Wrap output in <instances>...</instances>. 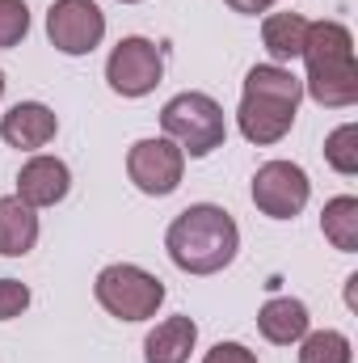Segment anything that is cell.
<instances>
[{
    "instance_id": "obj_22",
    "label": "cell",
    "mask_w": 358,
    "mask_h": 363,
    "mask_svg": "<svg viewBox=\"0 0 358 363\" xmlns=\"http://www.w3.org/2000/svg\"><path fill=\"white\" fill-rule=\"evenodd\" d=\"M224 4H228L232 13H249V17H258V13H266L274 0H224Z\"/></svg>"
},
{
    "instance_id": "obj_7",
    "label": "cell",
    "mask_w": 358,
    "mask_h": 363,
    "mask_svg": "<svg viewBox=\"0 0 358 363\" xmlns=\"http://www.w3.org/2000/svg\"><path fill=\"white\" fill-rule=\"evenodd\" d=\"M312 199V182L295 161H266L253 174V203L270 220H295Z\"/></svg>"
},
{
    "instance_id": "obj_1",
    "label": "cell",
    "mask_w": 358,
    "mask_h": 363,
    "mask_svg": "<svg viewBox=\"0 0 358 363\" xmlns=\"http://www.w3.org/2000/svg\"><path fill=\"white\" fill-rule=\"evenodd\" d=\"M165 250L173 258V267L185 274H219L232 267L236 250H241V228L236 220L215 207V203H194L185 207L165 233Z\"/></svg>"
},
{
    "instance_id": "obj_8",
    "label": "cell",
    "mask_w": 358,
    "mask_h": 363,
    "mask_svg": "<svg viewBox=\"0 0 358 363\" xmlns=\"http://www.w3.org/2000/svg\"><path fill=\"white\" fill-rule=\"evenodd\" d=\"M181 174H185V152L169 135H152V140H139L131 144L127 152V178L135 182V190L152 194V199H165L181 186Z\"/></svg>"
},
{
    "instance_id": "obj_13",
    "label": "cell",
    "mask_w": 358,
    "mask_h": 363,
    "mask_svg": "<svg viewBox=\"0 0 358 363\" xmlns=\"http://www.w3.org/2000/svg\"><path fill=\"white\" fill-rule=\"evenodd\" d=\"M194 342H198L194 317H165L144 338V363H190Z\"/></svg>"
},
{
    "instance_id": "obj_4",
    "label": "cell",
    "mask_w": 358,
    "mask_h": 363,
    "mask_svg": "<svg viewBox=\"0 0 358 363\" xmlns=\"http://www.w3.org/2000/svg\"><path fill=\"white\" fill-rule=\"evenodd\" d=\"M161 127L185 157H211L228 140L224 106L211 93H178V97H169L165 110H161Z\"/></svg>"
},
{
    "instance_id": "obj_17",
    "label": "cell",
    "mask_w": 358,
    "mask_h": 363,
    "mask_svg": "<svg viewBox=\"0 0 358 363\" xmlns=\"http://www.w3.org/2000/svg\"><path fill=\"white\" fill-rule=\"evenodd\" d=\"M299 363H354L350 338L342 330H308L299 338Z\"/></svg>"
},
{
    "instance_id": "obj_20",
    "label": "cell",
    "mask_w": 358,
    "mask_h": 363,
    "mask_svg": "<svg viewBox=\"0 0 358 363\" xmlns=\"http://www.w3.org/2000/svg\"><path fill=\"white\" fill-rule=\"evenodd\" d=\"M30 308V287L17 279H0V321H13Z\"/></svg>"
},
{
    "instance_id": "obj_23",
    "label": "cell",
    "mask_w": 358,
    "mask_h": 363,
    "mask_svg": "<svg viewBox=\"0 0 358 363\" xmlns=\"http://www.w3.org/2000/svg\"><path fill=\"white\" fill-rule=\"evenodd\" d=\"M0 97H4V72H0Z\"/></svg>"
},
{
    "instance_id": "obj_19",
    "label": "cell",
    "mask_w": 358,
    "mask_h": 363,
    "mask_svg": "<svg viewBox=\"0 0 358 363\" xmlns=\"http://www.w3.org/2000/svg\"><path fill=\"white\" fill-rule=\"evenodd\" d=\"M25 34H30L25 0H0V47H17Z\"/></svg>"
},
{
    "instance_id": "obj_21",
    "label": "cell",
    "mask_w": 358,
    "mask_h": 363,
    "mask_svg": "<svg viewBox=\"0 0 358 363\" xmlns=\"http://www.w3.org/2000/svg\"><path fill=\"white\" fill-rule=\"evenodd\" d=\"M202 363H258V355H253L245 342H215V347L202 355Z\"/></svg>"
},
{
    "instance_id": "obj_6",
    "label": "cell",
    "mask_w": 358,
    "mask_h": 363,
    "mask_svg": "<svg viewBox=\"0 0 358 363\" xmlns=\"http://www.w3.org/2000/svg\"><path fill=\"white\" fill-rule=\"evenodd\" d=\"M165 77V55L152 38H122L105 60V81L118 97H148Z\"/></svg>"
},
{
    "instance_id": "obj_5",
    "label": "cell",
    "mask_w": 358,
    "mask_h": 363,
    "mask_svg": "<svg viewBox=\"0 0 358 363\" xmlns=\"http://www.w3.org/2000/svg\"><path fill=\"white\" fill-rule=\"evenodd\" d=\"M93 296L118 321H148L165 304V283L152 271L135 267V262H114V267H105L97 274Z\"/></svg>"
},
{
    "instance_id": "obj_18",
    "label": "cell",
    "mask_w": 358,
    "mask_h": 363,
    "mask_svg": "<svg viewBox=\"0 0 358 363\" xmlns=\"http://www.w3.org/2000/svg\"><path fill=\"white\" fill-rule=\"evenodd\" d=\"M325 161H329L342 178H354L358 174V127L354 123H342L337 131H329V140H325Z\"/></svg>"
},
{
    "instance_id": "obj_2",
    "label": "cell",
    "mask_w": 358,
    "mask_h": 363,
    "mask_svg": "<svg viewBox=\"0 0 358 363\" xmlns=\"http://www.w3.org/2000/svg\"><path fill=\"white\" fill-rule=\"evenodd\" d=\"M308 77L304 93L325 110H346L358 101V64H354V34L342 21H308L304 55Z\"/></svg>"
},
{
    "instance_id": "obj_24",
    "label": "cell",
    "mask_w": 358,
    "mask_h": 363,
    "mask_svg": "<svg viewBox=\"0 0 358 363\" xmlns=\"http://www.w3.org/2000/svg\"><path fill=\"white\" fill-rule=\"evenodd\" d=\"M122 4H139V0H122Z\"/></svg>"
},
{
    "instance_id": "obj_14",
    "label": "cell",
    "mask_w": 358,
    "mask_h": 363,
    "mask_svg": "<svg viewBox=\"0 0 358 363\" xmlns=\"http://www.w3.org/2000/svg\"><path fill=\"white\" fill-rule=\"evenodd\" d=\"M38 245V216L30 203H21L17 194L0 199V254L4 258H25Z\"/></svg>"
},
{
    "instance_id": "obj_10",
    "label": "cell",
    "mask_w": 358,
    "mask_h": 363,
    "mask_svg": "<svg viewBox=\"0 0 358 363\" xmlns=\"http://www.w3.org/2000/svg\"><path fill=\"white\" fill-rule=\"evenodd\" d=\"M68 190H72V169L59 157H30L17 174V199L30 203L34 211L64 203Z\"/></svg>"
},
{
    "instance_id": "obj_3",
    "label": "cell",
    "mask_w": 358,
    "mask_h": 363,
    "mask_svg": "<svg viewBox=\"0 0 358 363\" xmlns=\"http://www.w3.org/2000/svg\"><path fill=\"white\" fill-rule=\"evenodd\" d=\"M299 97H304V81L291 77V68H282V64H253L249 77H245L241 110H236L241 135L249 144H258V148L278 144L295 127Z\"/></svg>"
},
{
    "instance_id": "obj_16",
    "label": "cell",
    "mask_w": 358,
    "mask_h": 363,
    "mask_svg": "<svg viewBox=\"0 0 358 363\" xmlns=\"http://www.w3.org/2000/svg\"><path fill=\"white\" fill-rule=\"evenodd\" d=\"M321 228H325V237L333 241V250L354 254L358 250V199L354 194H337V199H329L325 211H321Z\"/></svg>"
},
{
    "instance_id": "obj_15",
    "label": "cell",
    "mask_w": 358,
    "mask_h": 363,
    "mask_svg": "<svg viewBox=\"0 0 358 363\" xmlns=\"http://www.w3.org/2000/svg\"><path fill=\"white\" fill-rule=\"evenodd\" d=\"M304 38H308V17L299 13H270L262 21V43L270 51V64H291L304 55Z\"/></svg>"
},
{
    "instance_id": "obj_11",
    "label": "cell",
    "mask_w": 358,
    "mask_h": 363,
    "mask_svg": "<svg viewBox=\"0 0 358 363\" xmlns=\"http://www.w3.org/2000/svg\"><path fill=\"white\" fill-rule=\"evenodd\" d=\"M59 131V118L51 106L42 101H17L4 118H0V140L8 148H21V152H34V148H47Z\"/></svg>"
},
{
    "instance_id": "obj_9",
    "label": "cell",
    "mask_w": 358,
    "mask_h": 363,
    "mask_svg": "<svg viewBox=\"0 0 358 363\" xmlns=\"http://www.w3.org/2000/svg\"><path fill=\"white\" fill-rule=\"evenodd\" d=\"M47 38L64 55H89L105 38V13L97 0H55L47 9Z\"/></svg>"
},
{
    "instance_id": "obj_12",
    "label": "cell",
    "mask_w": 358,
    "mask_h": 363,
    "mask_svg": "<svg viewBox=\"0 0 358 363\" xmlns=\"http://www.w3.org/2000/svg\"><path fill=\"white\" fill-rule=\"evenodd\" d=\"M308 325H312L308 304L295 300V296H274V300L262 304V313H258V330H262V338L274 342V347L299 342V338L308 334Z\"/></svg>"
}]
</instances>
